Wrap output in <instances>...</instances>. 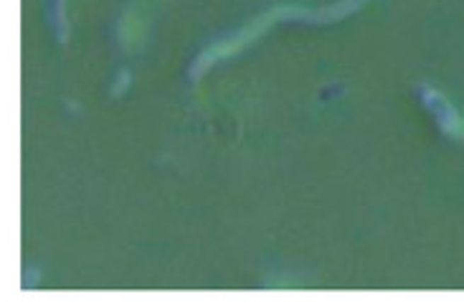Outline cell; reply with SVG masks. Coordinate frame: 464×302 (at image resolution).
<instances>
[{
    "label": "cell",
    "instance_id": "7a4b0ae2",
    "mask_svg": "<svg viewBox=\"0 0 464 302\" xmlns=\"http://www.w3.org/2000/svg\"><path fill=\"white\" fill-rule=\"evenodd\" d=\"M421 91H424V104H426L429 112L436 117L441 130H444L446 135H452V138H464V120L459 117L457 109L452 107V102H449L441 91L429 89V86H424Z\"/></svg>",
    "mask_w": 464,
    "mask_h": 302
},
{
    "label": "cell",
    "instance_id": "6da1fadb",
    "mask_svg": "<svg viewBox=\"0 0 464 302\" xmlns=\"http://www.w3.org/2000/svg\"><path fill=\"white\" fill-rule=\"evenodd\" d=\"M282 18H310V11H305V8H292V6H277L271 8V11H266L264 16H259V18L249 21L247 26H244L239 33H234L231 38H226V41H218L213 43L211 49H205L203 54L198 56V61L193 64V77H198V74H203L205 69L211 67V64H216L218 59H226V56H234L239 54V51L244 49V46H249L251 41H256V38L264 33L269 26H274L277 21Z\"/></svg>",
    "mask_w": 464,
    "mask_h": 302
},
{
    "label": "cell",
    "instance_id": "5b68a950",
    "mask_svg": "<svg viewBox=\"0 0 464 302\" xmlns=\"http://www.w3.org/2000/svg\"><path fill=\"white\" fill-rule=\"evenodd\" d=\"M130 79H132V77H130V72H122L120 79H117L115 89H112V91H115V94H122V91H125V86L130 84Z\"/></svg>",
    "mask_w": 464,
    "mask_h": 302
},
{
    "label": "cell",
    "instance_id": "3957f363",
    "mask_svg": "<svg viewBox=\"0 0 464 302\" xmlns=\"http://www.w3.org/2000/svg\"><path fill=\"white\" fill-rule=\"evenodd\" d=\"M120 38L127 51H135L142 43V21L135 18V11H127L120 23Z\"/></svg>",
    "mask_w": 464,
    "mask_h": 302
},
{
    "label": "cell",
    "instance_id": "277c9868",
    "mask_svg": "<svg viewBox=\"0 0 464 302\" xmlns=\"http://www.w3.org/2000/svg\"><path fill=\"white\" fill-rule=\"evenodd\" d=\"M363 3H366V0H340L338 6H330V8H322V11L310 13V21H315V23H327V21H338V18H343V16H348V13L358 11V8H361Z\"/></svg>",
    "mask_w": 464,
    "mask_h": 302
}]
</instances>
